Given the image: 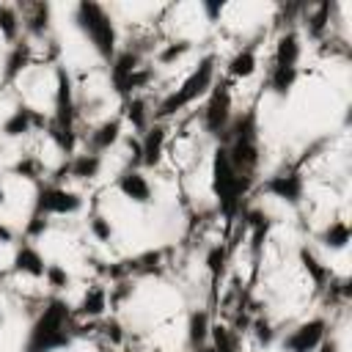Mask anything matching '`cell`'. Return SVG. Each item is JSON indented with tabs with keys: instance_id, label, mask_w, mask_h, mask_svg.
Returning <instances> with one entry per match:
<instances>
[{
	"instance_id": "d590c367",
	"label": "cell",
	"mask_w": 352,
	"mask_h": 352,
	"mask_svg": "<svg viewBox=\"0 0 352 352\" xmlns=\"http://www.w3.org/2000/svg\"><path fill=\"white\" fill-rule=\"evenodd\" d=\"M250 333H253V338H256V344L258 346H272L275 344V338H278V330H275V324L267 319V316H256L253 322H250V327H248Z\"/></svg>"
},
{
	"instance_id": "4fadbf2b",
	"label": "cell",
	"mask_w": 352,
	"mask_h": 352,
	"mask_svg": "<svg viewBox=\"0 0 352 352\" xmlns=\"http://www.w3.org/2000/svg\"><path fill=\"white\" fill-rule=\"evenodd\" d=\"M102 168H104L102 154L80 151V154H72V157H66V160L60 162V168L55 170L52 182L60 184V179H66V176L74 179V182H94V179H99Z\"/></svg>"
},
{
	"instance_id": "74e56055",
	"label": "cell",
	"mask_w": 352,
	"mask_h": 352,
	"mask_svg": "<svg viewBox=\"0 0 352 352\" xmlns=\"http://www.w3.org/2000/svg\"><path fill=\"white\" fill-rule=\"evenodd\" d=\"M226 261H228V248H226V245H212V248L206 250V256H204V264H206V270H209L212 280H217V278L223 275V270H226Z\"/></svg>"
},
{
	"instance_id": "d4e9b609",
	"label": "cell",
	"mask_w": 352,
	"mask_h": 352,
	"mask_svg": "<svg viewBox=\"0 0 352 352\" xmlns=\"http://www.w3.org/2000/svg\"><path fill=\"white\" fill-rule=\"evenodd\" d=\"M258 72V52L256 44H245L239 47L228 63H226V80H250Z\"/></svg>"
},
{
	"instance_id": "5b68a950",
	"label": "cell",
	"mask_w": 352,
	"mask_h": 352,
	"mask_svg": "<svg viewBox=\"0 0 352 352\" xmlns=\"http://www.w3.org/2000/svg\"><path fill=\"white\" fill-rule=\"evenodd\" d=\"M72 22L80 30V36L91 44V50L104 63H110L113 55L118 52V25H116V16L102 3L80 0L72 8Z\"/></svg>"
},
{
	"instance_id": "7a4b0ae2",
	"label": "cell",
	"mask_w": 352,
	"mask_h": 352,
	"mask_svg": "<svg viewBox=\"0 0 352 352\" xmlns=\"http://www.w3.org/2000/svg\"><path fill=\"white\" fill-rule=\"evenodd\" d=\"M220 146L226 148L234 170L253 182L258 165H261V129H258V113L256 107H248L242 113H234Z\"/></svg>"
},
{
	"instance_id": "9c48e42d",
	"label": "cell",
	"mask_w": 352,
	"mask_h": 352,
	"mask_svg": "<svg viewBox=\"0 0 352 352\" xmlns=\"http://www.w3.org/2000/svg\"><path fill=\"white\" fill-rule=\"evenodd\" d=\"M143 66V52L138 50V47H124V50H118L116 55H113V60H110V69H107V80H110V88H113V94L121 99V102H126L129 96H135L132 94V74L138 72Z\"/></svg>"
},
{
	"instance_id": "f35d334b",
	"label": "cell",
	"mask_w": 352,
	"mask_h": 352,
	"mask_svg": "<svg viewBox=\"0 0 352 352\" xmlns=\"http://www.w3.org/2000/svg\"><path fill=\"white\" fill-rule=\"evenodd\" d=\"M44 280H47V286H50L52 292H63V289H69L72 275L66 272V267H63V264H47Z\"/></svg>"
},
{
	"instance_id": "4dcf8cb0",
	"label": "cell",
	"mask_w": 352,
	"mask_h": 352,
	"mask_svg": "<svg viewBox=\"0 0 352 352\" xmlns=\"http://www.w3.org/2000/svg\"><path fill=\"white\" fill-rule=\"evenodd\" d=\"M11 173H14L16 179L41 184V179H44V173H47V165H44V160L36 157V154H19V160L11 165Z\"/></svg>"
},
{
	"instance_id": "6da1fadb",
	"label": "cell",
	"mask_w": 352,
	"mask_h": 352,
	"mask_svg": "<svg viewBox=\"0 0 352 352\" xmlns=\"http://www.w3.org/2000/svg\"><path fill=\"white\" fill-rule=\"evenodd\" d=\"M72 327H74V308L63 297L52 294L33 316L28 336L22 341V352H63L74 344Z\"/></svg>"
},
{
	"instance_id": "3957f363",
	"label": "cell",
	"mask_w": 352,
	"mask_h": 352,
	"mask_svg": "<svg viewBox=\"0 0 352 352\" xmlns=\"http://www.w3.org/2000/svg\"><path fill=\"white\" fill-rule=\"evenodd\" d=\"M44 132L63 157L74 154V148H77V96H74V80L66 66H55L52 116H50Z\"/></svg>"
},
{
	"instance_id": "30bf717a",
	"label": "cell",
	"mask_w": 352,
	"mask_h": 352,
	"mask_svg": "<svg viewBox=\"0 0 352 352\" xmlns=\"http://www.w3.org/2000/svg\"><path fill=\"white\" fill-rule=\"evenodd\" d=\"M330 322L327 316H311L294 324L283 338H280V352H316V346L327 338Z\"/></svg>"
},
{
	"instance_id": "ac0fdd59",
	"label": "cell",
	"mask_w": 352,
	"mask_h": 352,
	"mask_svg": "<svg viewBox=\"0 0 352 352\" xmlns=\"http://www.w3.org/2000/svg\"><path fill=\"white\" fill-rule=\"evenodd\" d=\"M47 264H50V261L44 258V253H41L33 242L22 239V242L14 248V256H11V272H14V275H25V278L38 280V278H44Z\"/></svg>"
},
{
	"instance_id": "277c9868",
	"label": "cell",
	"mask_w": 352,
	"mask_h": 352,
	"mask_svg": "<svg viewBox=\"0 0 352 352\" xmlns=\"http://www.w3.org/2000/svg\"><path fill=\"white\" fill-rule=\"evenodd\" d=\"M214 82H217V55H214V52H206V55L198 58V63L187 72V77L154 104V110H151L154 121H162V124H165L168 118L179 116L182 110H187L190 104H195L198 99H204V96L212 91Z\"/></svg>"
},
{
	"instance_id": "d6986e66",
	"label": "cell",
	"mask_w": 352,
	"mask_h": 352,
	"mask_svg": "<svg viewBox=\"0 0 352 352\" xmlns=\"http://www.w3.org/2000/svg\"><path fill=\"white\" fill-rule=\"evenodd\" d=\"M333 11H336V3H314V6H302L300 11V25L305 30V36L311 41H324L327 33H330V19H333Z\"/></svg>"
},
{
	"instance_id": "8d00e7d4",
	"label": "cell",
	"mask_w": 352,
	"mask_h": 352,
	"mask_svg": "<svg viewBox=\"0 0 352 352\" xmlns=\"http://www.w3.org/2000/svg\"><path fill=\"white\" fill-rule=\"evenodd\" d=\"M52 220L47 214H38V212H30L28 220H25V228H22V236L28 242H36V239H44V234L50 231Z\"/></svg>"
},
{
	"instance_id": "8fae6325",
	"label": "cell",
	"mask_w": 352,
	"mask_h": 352,
	"mask_svg": "<svg viewBox=\"0 0 352 352\" xmlns=\"http://www.w3.org/2000/svg\"><path fill=\"white\" fill-rule=\"evenodd\" d=\"M47 116L41 113V110H36V107H30L28 102H19L8 116H6V121L0 124V135L3 138H8V140H16V138H25V135H30V132H36V129H47Z\"/></svg>"
},
{
	"instance_id": "ffe728a7",
	"label": "cell",
	"mask_w": 352,
	"mask_h": 352,
	"mask_svg": "<svg viewBox=\"0 0 352 352\" xmlns=\"http://www.w3.org/2000/svg\"><path fill=\"white\" fill-rule=\"evenodd\" d=\"M165 146H168V126L162 121H154L140 135V165L143 168H157L165 157Z\"/></svg>"
},
{
	"instance_id": "f546056e",
	"label": "cell",
	"mask_w": 352,
	"mask_h": 352,
	"mask_svg": "<svg viewBox=\"0 0 352 352\" xmlns=\"http://www.w3.org/2000/svg\"><path fill=\"white\" fill-rule=\"evenodd\" d=\"M300 80V69H272L267 72V91L278 99H286L292 94V88Z\"/></svg>"
},
{
	"instance_id": "603a6c76",
	"label": "cell",
	"mask_w": 352,
	"mask_h": 352,
	"mask_svg": "<svg viewBox=\"0 0 352 352\" xmlns=\"http://www.w3.org/2000/svg\"><path fill=\"white\" fill-rule=\"evenodd\" d=\"M110 308V300H107V286L102 283H94L82 292L80 302L74 305V316L80 319H88V322H99Z\"/></svg>"
},
{
	"instance_id": "484cf974",
	"label": "cell",
	"mask_w": 352,
	"mask_h": 352,
	"mask_svg": "<svg viewBox=\"0 0 352 352\" xmlns=\"http://www.w3.org/2000/svg\"><path fill=\"white\" fill-rule=\"evenodd\" d=\"M297 261H300L302 272L308 275V280H311L316 289H327V283L333 280V272H330V267L316 256L314 248L300 245V248H297Z\"/></svg>"
},
{
	"instance_id": "ba28073f",
	"label": "cell",
	"mask_w": 352,
	"mask_h": 352,
	"mask_svg": "<svg viewBox=\"0 0 352 352\" xmlns=\"http://www.w3.org/2000/svg\"><path fill=\"white\" fill-rule=\"evenodd\" d=\"M82 206H85V198L77 190H69L55 182H41V184H36L30 212H38L47 217H72V214L82 212Z\"/></svg>"
},
{
	"instance_id": "44dd1931",
	"label": "cell",
	"mask_w": 352,
	"mask_h": 352,
	"mask_svg": "<svg viewBox=\"0 0 352 352\" xmlns=\"http://www.w3.org/2000/svg\"><path fill=\"white\" fill-rule=\"evenodd\" d=\"M121 135H124V121H121V116L102 118V121L88 132V148H85V151L104 154V151H110V148L118 146Z\"/></svg>"
},
{
	"instance_id": "8992f818",
	"label": "cell",
	"mask_w": 352,
	"mask_h": 352,
	"mask_svg": "<svg viewBox=\"0 0 352 352\" xmlns=\"http://www.w3.org/2000/svg\"><path fill=\"white\" fill-rule=\"evenodd\" d=\"M209 190H212L217 209L226 220H234L239 214L242 198L250 190V182L234 170V165L220 143L212 148V160H209Z\"/></svg>"
},
{
	"instance_id": "83f0119b",
	"label": "cell",
	"mask_w": 352,
	"mask_h": 352,
	"mask_svg": "<svg viewBox=\"0 0 352 352\" xmlns=\"http://www.w3.org/2000/svg\"><path fill=\"white\" fill-rule=\"evenodd\" d=\"M316 239L322 242V248H324V250H330V253H341V250H346V245H349V239H352L349 223H346L344 217L327 220V226L316 234Z\"/></svg>"
},
{
	"instance_id": "f1b7e54d",
	"label": "cell",
	"mask_w": 352,
	"mask_h": 352,
	"mask_svg": "<svg viewBox=\"0 0 352 352\" xmlns=\"http://www.w3.org/2000/svg\"><path fill=\"white\" fill-rule=\"evenodd\" d=\"M22 36V11L14 3H0V38L6 44H16Z\"/></svg>"
},
{
	"instance_id": "1f68e13d",
	"label": "cell",
	"mask_w": 352,
	"mask_h": 352,
	"mask_svg": "<svg viewBox=\"0 0 352 352\" xmlns=\"http://www.w3.org/2000/svg\"><path fill=\"white\" fill-rule=\"evenodd\" d=\"M209 346H212V352H239V336L231 324L217 322L209 330Z\"/></svg>"
},
{
	"instance_id": "9a60e30c",
	"label": "cell",
	"mask_w": 352,
	"mask_h": 352,
	"mask_svg": "<svg viewBox=\"0 0 352 352\" xmlns=\"http://www.w3.org/2000/svg\"><path fill=\"white\" fill-rule=\"evenodd\" d=\"M300 58H302V33L294 25H289L275 38L272 69H300Z\"/></svg>"
},
{
	"instance_id": "7c38bea8",
	"label": "cell",
	"mask_w": 352,
	"mask_h": 352,
	"mask_svg": "<svg viewBox=\"0 0 352 352\" xmlns=\"http://www.w3.org/2000/svg\"><path fill=\"white\" fill-rule=\"evenodd\" d=\"M261 192L272 195L286 206H300L305 198V176L300 170H280L267 182H261Z\"/></svg>"
},
{
	"instance_id": "d6a6232c",
	"label": "cell",
	"mask_w": 352,
	"mask_h": 352,
	"mask_svg": "<svg viewBox=\"0 0 352 352\" xmlns=\"http://www.w3.org/2000/svg\"><path fill=\"white\" fill-rule=\"evenodd\" d=\"M192 50V41L190 38H170L168 44H162L160 50H157V63L160 66H173L176 60H182L187 52Z\"/></svg>"
},
{
	"instance_id": "b9f144b4",
	"label": "cell",
	"mask_w": 352,
	"mask_h": 352,
	"mask_svg": "<svg viewBox=\"0 0 352 352\" xmlns=\"http://www.w3.org/2000/svg\"><path fill=\"white\" fill-rule=\"evenodd\" d=\"M316 352H341V344H338V338H333V336H327L319 346H316Z\"/></svg>"
},
{
	"instance_id": "cb8c5ba5",
	"label": "cell",
	"mask_w": 352,
	"mask_h": 352,
	"mask_svg": "<svg viewBox=\"0 0 352 352\" xmlns=\"http://www.w3.org/2000/svg\"><path fill=\"white\" fill-rule=\"evenodd\" d=\"M121 121H126L132 126V132L140 138L151 124H154V116H151V102L146 96H129L124 104H121Z\"/></svg>"
},
{
	"instance_id": "ee69618b",
	"label": "cell",
	"mask_w": 352,
	"mask_h": 352,
	"mask_svg": "<svg viewBox=\"0 0 352 352\" xmlns=\"http://www.w3.org/2000/svg\"><path fill=\"white\" fill-rule=\"evenodd\" d=\"M6 204V184H3V179H0V206Z\"/></svg>"
},
{
	"instance_id": "52a82bcc",
	"label": "cell",
	"mask_w": 352,
	"mask_h": 352,
	"mask_svg": "<svg viewBox=\"0 0 352 352\" xmlns=\"http://www.w3.org/2000/svg\"><path fill=\"white\" fill-rule=\"evenodd\" d=\"M234 118V94H231V80H220L212 85L206 94L204 110H201V126L212 140H223L228 124Z\"/></svg>"
},
{
	"instance_id": "7402d4cb",
	"label": "cell",
	"mask_w": 352,
	"mask_h": 352,
	"mask_svg": "<svg viewBox=\"0 0 352 352\" xmlns=\"http://www.w3.org/2000/svg\"><path fill=\"white\" fill-rule=\"evenodd\" d=\"M22 11V30L28 38H47L52 30V6L50 3H28Z\"/></svg>"
},
{
	"instance_id": "836d02e7",
	"label": "cell",
	"mask_w": 352,
	"mask_h": 352,
	"mask_svg": "<svg viewBox=\"0 0 352 352\" xmlns=\"http://www.w3.org/2000/svg\"><path fill=\"white\" fill-rule=\"evenodd\" d=\"M96 333H99V336L104 338V344L113 346V349L126 341V330H124V324H121L118 316H102L99 324H96Z\"/></svg>"
},
{
	"instance_id": "60d3db41",
	"label": "cell",
	"mask_w": 352,
	"mask_h": 352,
	"mask_svg": "<svg viewBox=\"0 0 352 352\" xmlns=\"http://www.w3.org/2000/svg\"><path fill=\"white\" fill-rule=\"evenodd\" d=\"M198 8L204 11L206 22H220V16H223V11H226V3H220V0H204Z\"/></svg>"
},
{
	"instance_id": "e0dca14e",
	"label": "cell",
	"mask_w": 352,
	"mask_h": 352,
	"mask_svg": "<svg viewBox=\"0 0 352 352\" xmlns=\"http://www.w3.org/2000/svg\"><path fill=\"white\" fill-rule=\"evenodd\" d=\"M242 226H245V234H248V242H250V253H253V258L258 261L261 253H264L267 236H270V231H272V217H270V212H264L261 206H250V209H245V214H242Z\"/></svg>"
},
{
	"instance_id": "bcb514c9",
	"label": "cell",
	"mask_w": 352,
	"mask_h": 352,
	"mask_svg": "<svg viewBox=\"0 0 352 352\" xmlns=\"http://www.w3.org/2000/svg\"><path fill=\"white\" fill-rule=\"evenodd\" d=\"M0 327H3V308H0Z\"/></svg>"
},
{
	"instance_id": "e575fe53",
	"label": "cell",
	"mask_w": 352,
	"mask_h": 352,
	"mask_svg": "<svg viewBox=\"0 0 352 352\" xmlns=\"http://www.w3.org/2000/svg\"><path fill=\"white\" fill-rule=\"evenodd\" d=\"M88 234L94 236V242H99V245H110V242H113V236H116V228H113L110 217H104V214L94 212V214L88 217Z\"/></svg>"
},
{
	"instance_id": "ab89813d",
	"label": "cell",
	"mask_w": 352,
	"mask_h": 352,
	"mask_svg": "<svg viewBox=\"0 0 352 352\" xmlns=\"http://www.w3.org/2000/svg\"><path fill=\"white\" fill-rule=\"evenodd\" d=\"M132 294H135V283H132V278L116 280V283H110V289H107V300H110V305H113V308L124 305Z\"/></svg>"
},
{
	"instance_id": "7bdbcfd3",
	"label": "cell",
	"mask_w": 352,
	"mask_h": 352,
	"mask_svg": "<svg viewBox=\"0 0 352 352\" xmlns=\"http://www.w3.org/2000/svg\"><path fill=\"white\" fill-rule=\"evenodd\" d=\"M11 242H14V228L0 220V245H11Z\"/></svg>"
},
{
	"instance_id": "4316f807",
	"label": "cell",
	"mask_w": 352,
	"mask_h": 352,
	"mask_svg": "<svg viewBox=\"0 0 352 352\" xmlns=\"http://www.w3.org/2000/svg\"><path fill=\"white\" fill-rule=\"evenodd\" d=\"M209 330H212V319H209V311L206 308H192L190 316H187V327H184V338H187V346L195 352L201 346L209 344Z\"/></svg>"
},
{
	"instance_id": "5bb4252c",
	"label": "cell",
	"mask_w": 352,
	"mask_h": 352,
	"mask_svg": "<svg viewBox=\"0 0 352 352\" xmlns=\"http://www.w3.org/2000/svg\"><path fill=\"white\" fill-rule=\"evenodd\" d=\"M30 63H33V44L28 38H19L16 44H11L0 63V88L14 85L30 69Z\"/></svg>"
},
{
	"instance_id": "2e32d148",
	"label": "cell",
	"mask_w": 352,
	"mask_h": 352,
	"mask_svg": "<svg viewBox=\"0 0 352 352\" xmlns=\"http://www.w3.org/2000/svg\"><path fill=\"white\" fill-rule=\"evenodd\" d=\"M116 190H118L126 201H132V204H138V206H146V204L154 201V187H151L148 176H146L140 168H124V170L116 176Z\"/></svg>"
},
{
	"instance_id": "f6af8a7d",
	"label": "cell",
	"mask_w": 352,
	"mask_h": 352,
	"mask_svg": "<svg viewBox=\"0 0 352 352\" xmlns=\"http://www.w3.org/2000/svg\"><path fill=\"white\" fill-rule=\"evenodd\" d=\"M99 352H116V349H113V346H107V344H102V349H99Z\"/></svg>"
}]
</instances>
